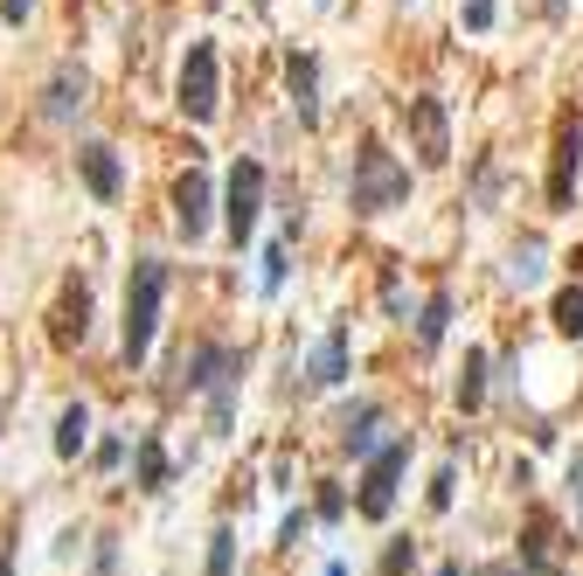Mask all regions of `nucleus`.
I'll list each match as a JSON object with an SVG mask.
<instances>
[{"label": "nucleus", "mask_w": 583, "mask_h": 576, "mask_svg": "<svg viewBox=\"0 0 583 576\" xmlns=\"http://www.w3.org/2000/svg\"><path fill=\"white\" fill-rule=\"evenodd\" d=\"M161 299H167V265L161 257H140L125 285V361L140 369L146 348H153V327H161Z\"/></svg>", "instance_id": "obj_1"}, {"label": "nucleus", "mask_w": 583, "mask_h": 576, "mask_svg": "<svg viewBox=\"0 0 583 576\" xmlns=\"http://www.w3.org/2000/svg\"><path fill=\"white\" fill-rule=\"evenodd\" d=\"M403 195H410V167L396 161V153L368 146L361 167H355V208H361V216H382V208H396Z\"/></svg>", "instance_id": "obj_2"}, {"label": "nucleus", "mask_w": 583, "mask_h": 576, "mask_svg": "<svg viewBox=\"0 0 583 576\" xmlns=\"http://www.w3.org/2000/svg\"><path fill=\"white\" fill-rule=\"evenodd\" d=\"M216 104H223V84H216V42H195L188 63H181V112H188L195 125H208V119H216Z\"/></svg>", "instance_id": "obj_3"}, {"label": "nucleus", "mask_w": 583, "mask_h": 576, "mask_svg": "<svg viewBox=\"0 0 583 576\" xmlns=\"http://www.w3.org/2000/svg\"><path fill=\"white\" fill-rule=\"evenodd\" d=\"M403 465H410V444H403V438L382 444V452H368V480H361V514H368V521H389Z\"/></svg>", "instance_id": "obj_4"}, {"label": "nucleus", "mask_w": 583, "mask_h": 576, "mask_svg": "<svg viewBox=\"0 0 583 576\" xmlns=\"http://www.w3.org/2000/svg\"><path fill=\"white\" fill-rule=\"evenodd\" d=\"M410 125H417V161H423V167H444V161H452V119H444L438 97H410Z\"/></svg>", "instance_id": "obj_5"}, {"label": "nucleus", "mask_w": 583, "mask_h": 576, "mask_svg": "<svg viewBox=\"0 0 583 576\" xmlns=\"http://www.w3.org/2000/svg\"><path fill=\"white\" fill-rule=\"evenodd\" d=\"M257 208H264V167H257V161H236V174H229V208H223L236 244L257 229Z\"/></svg>", "instance_id": "obj_6"}, {"label": "nucleus", "mask_w": 583, "mask_h": 576, "mask_svg": "<svg viewBox=\"0 0 583 576\" xmlns=\"http://www.w3.org/2000/svg\"><path fill=\"white\" fill-rule=\"evenodd\" d=\"M208 208H216V195H208V174H181V188H174V223H181V237H202V229H208Z\"/></svg>", "instance_id": "obj_7"}, {"label": "nucleus", "mask_w": 583, "mask_h": 576, "mask_svg": "<svg viewBox=\"0 0 583 576\" xmlns=\"http://www.w3.org/2000/svg\"><path fill=\"white\" fill-rule=\"evenodd\" d=\"M76 167H84V188H91L98 202H119V195H125V167H119L112 146H84V153H76Z\"/></svg>", "instance_id": "obj_8"}, {"label": "nucleus", "mask_w": 583, "mask_h": 576, "mask_svg": "<svg viewBox=\"0 0 583 576\" xmlns=\"http://www.w3.org/2000/svg\"><path fill=\"white\" fill-rule=\"evenodd\" d=\"M306 382H313V389H340V382H348V327H334L320 348H313Z\"/></svg>", "instance_id": "obj_9"}, {"label": "nucleus", "mask_w": 583, "mask_h": 576, "mask_svg": "<svg viewBox=\"0 0 583 576\" xmlns=\"http://www.w3.org/2000/svg\"><path fill=\"white\" fill-rule=\"evenodd\" d=\"M223 376H236V354L223 348V340H202V348L181 361V382H188V389H216Z\"/></svg>", "instance_id": "obj_10"}, {"label": "nucleus", "mask_w": 583, "mask_h": 576, "mask_svg": "<svg viewBox=\"0 0 583 576\" xmlns=\"http://www.w3.org/2000/svg\"><path fill=\"white\" fill-rule=\"evenodd\" d=\"M292 104H299V119L313 125V119H320V63H313V56H292Z\"/></svg>", "instance_id": "obj_11"}, {"label": "nucleus", "mask_w": 583, "mask_h": 576, "mask_svg": "<svg viewBox=\"0 0 583 576\" xmlns=\"http://www.w3.org/2000/svg\"><path fill=\"white\" fill-rule=\"evenodd\" d=\"M84 91H91L84 70H57V84H49V104H42V112H49V119H70L76 104H84Z\"/></svg>", "instance_id": "obj_12"}, {"label": "nucleus", "mask_w": 583, "mask_h": 576, "mask_svg": "<svg viewBox=\"0 0 583 576\" xmlns=\"http://www.w3.org/2000/svg\"><path fill=\"white\" fill-rule=\"evenodd\" d=\"M84 438H91V410H84V403H63V416H57V452L76 459V452H84Z\"/></svg>", "instance_id": "obj_13"}, {"label": "nucleus", "mask_w": 583, "mask_h": 576, "mask_svg": "<svg viewBox=\"0 0 583 576\" xmlns=\"http://www.w3.org/2000/svg\"><path fill=\"white\" fill-rule=\"evenodd\" d=\"M376 424H382V410L376 403H361V410H348V424H340V438H348V452H376Z\"/></svg>", "instance_id": "obj_14"}, {"label": "nucleus", "mask_w": 583, "mask_h": 576, "mask_svg": "<svg viewBox=\"0 0 583 576\" xmlns=\"http://www.w3.org/2000/svg\"><path fill=\"white\" fill-rule=\"evenodd\" d=\"M487 403V348H466V376H459V410Z\"/></svg>", "instance_id": "obj_15"}, {"label": "nucleus", "mask_w": 583, "mask_h": 576, "mask_svg": "<svg viewBox=\"0 0 583 576\" xmlns=\"http://www.w3.org/2000/svg\"><path fill=\"white\" fill-rule=\"evenodd\" d=\"M549 556H555V528H549V521H528V542H521V569L549 576Z\"/></svg>", "instance_id": "obj_16"}, {"label": "nucleus", "mask_w": 583, "mask_h": 576, "mask_svg": "<svg viewBox=\"0 0 583 576\" xmlns=\"http://www.w3.org/2000/svg\"><path fill=\"white\" fill-rule=\"evenodd\" d=\"M140 493H161L167 486V452H161V438H140Z\"/></svg>", "instance_id": "obj_17"}, {"label": "nucleus", "mask_w": 583, "mask_h": 576, "mask_svg": "<svg viewBox=\"0 0 583 576\" xmlns=\"http://www.w3.org/2000/svg\"><path fill=\"white\" fill-rule=\"evenodd\" d=\"M84 327H91V292H84V285H70L63 320H57V340H84Z\"/></svg>", "instance_id": "obj_18"}, {"label": "nucleus", "mask_w": 583, "mask_h": 576, "mask_svg": "<svg viewBox=\"0 0 583 576\" xmlns=\"http://www.w3.org/2000/svg\"><path fill=\"white\" fill-rule=\"evenodd\" d=\"M576 161H583V125H570V133H563V167H555V181H549L555 202H570V174H576Z\"/></svg>", "instance_id": "obj_19"}, {"label": "nucleus", "mask_w": 583, "mask_h": 576, "mask_svg": "<svg viewBox=\"0 0 583 576\" xmlns=\"http://www.w3.org/2000/svg\"><path fill=\"white\" fill-rule=\"evenodd\" d=\"M444 320H452V299H431V306H423V320H417V340H423V348H438V340H444Z\"/></svg>", "instance_id": "obj_20"}, {"label": "nucleus", "mask_w": 583, "mask_h": 576, "mask_svg": "<svg viewBox=\"0 0 583 576\" xmlns=\"http://www.w3.org/2000/svg\"><path fill=\"white\" fill-rule=\"evenodd\" d=\"M208 576H236V535L229 528L208 535Z\"/></svg>", "instance_id": "obj_21"}, {"label": "nucleus", "mask_w": 583, "mask_h": 576, "mask_svg": "<svg viewBox=\"0 0 583 576\" xmlns=\"http://www.w3.org/2000/svg\"><path fill=\"white\" fill-rule=\"evenodd\" d=\"M555 327L583 333V292H576V285H570V292H555Z\"/></svg>", "instance_id": "obj_22"}, {"label": "nucleus", "mask_w": 583, "mask_h": 576, "mask_svg": "<svg viewBox=\"0 0 583 576\" xmlns=\"http://www.w3.org/2000/svg\"><path fill=\"white\" fill-rule=\"evenodd\" d=\"M542 278V244H521L514 250V285H535Z\"/></svg>", "instance_id": "obj_23"}, {"label": "nucleus", "mask_w": 583, "mask_h": 576, "mask_svg": "<svg viewBox=\"0 0 583 576\" xmlns=\"http://www.w3.org/2000/svg\"><path fill=\"white\" fill-rule=\"evenodd\" d=\"M306 528H313V514H306V507H292V514H285V528H278V548H299Z\"/></svg>", "instance_id": "obj_24"}, {"label": "nucleus", "mask_w": 583, "mask_h": 576, "mask_svg": "<svg viewBox=\"0 0 583 576\" xmlns=\"http://www.w3.org/2000/svg\"><path fill=\"white\" fill-rule=\"evenodd\" d=\"M459 14H466V29H472V35H487V29H493V0H459Z\"/></svg>", "instance_id": "obj_25"}, {"label": "nucleus", "mask_w": 583, "mask_h": 576, "mask_svg": "<svg viewBox=\"0 0 583 576\" xmlns=\"http://www.w3.org/2000/svg\"><path fill=\"white\" fill-rule=\"evenodd\" d=\"M410 563H417V548H410V542H389V556H382V576H410Z\"/></svg>", "instance_id": "obj_26"}, {"label": "nucleus", "mask_w": 583, "mask_h": 576, "mask_svg": "<svg viewBox=\"0 0 583 576\" xmlns=\"http://www.w3.org/2000/svg\"><path fill=\"white\" fill-rule=\"evenodd\" d=\"M278 285H285V244L264 250V292H278Z\"/></svg>", "instance_id": "obj_27"}, {"label": "nucleus", "mask_w": 583, "mask_h": 576, "mask_svg": "<svg viewBox=\"0 0 583 576\" xmlns=\"http://www.w3.org/2000/svg\"><path fill=\"white\" fill-rule=\"evenodd\" d=\"M340 514H348V493H340V486H320V521H340Z\"/></svg>", "instance_id": "obj_28"}, {"label": "nucleus", "mask_w": 583, "mask_h": 576, "mask_svg": "<svg viewBox=\"0 0 583 576\" xmlns=\"http://www.w3.org/2000/svg\"><path fill=\"white\" fill-rule=\"evenodd\" d=\"M452 486H459L452 473H438V480H431V507H438V514H444V507H452Z\"/></svg>", "instance_id": "obj_29"}, {"label": "nucleus", "mask_w": 583, "mask_h": 576, "mask_svg": "<svg viewBox=\"0 0 583 576\" xmlns=\"http://www.w3.org/2000/svg\"><path fill=\"white\" fill-rule=\"evenodd\" d=\"M570 493H576V528H583V452H576V465H570Z\"/></svg>", "instance_id": "obj_30"}, {"label": "nucleus", "mask_w": 583, "mask_h": 576, "mask_svg": "<svg viewBox=\"0 0 583 576\" xmlns=\"http://www.w3.org/2000/svg\"><path fill=\"white\" fill-rule=\"evenodd\" d=\"M29 8H35V0H0V14H8V21H29Z\"/></svg>", "instance_id": "obj_31"}, {"label": "nucleus", "mask_w": 583, "mask_h": 576, "mask_svg": "<svg viewBox=\"0 0 583 576\" xmlns=\"http://www.w3.org/2000/svg\"><path fill=\"white\" fill-rule=\"evenodd\" d=\"M327 576H348V563H327Z\"/></svg>", "instance_id": "obj_32"}, {"label": "nucleus", "mask_w": 583, "mask_h": 576, "mask_svg": "<svg viewBox=\"0 0 583 576\" xmlns=\"http://www.w3.org/2000/svg\"><path fill=\"white\" fill-rule=\"evenodd\" d=\"M0 576H14V569H8V556H0Z\"/></svg>", "instance_id": "obj_33"}, {"label": "nucleus", "mask_w": 583, "mask_h": 576, "mask_svg": "<svg viewBox=\"0 0 583 576\" xmlns=\"http://www.w3.org/2000/svg\"><path fill=\"white\" fill-rule=\"evenodd\" d=\"M549 576H555V569H549Z\"/></svg>", "instance_id": "obj_34"}]
</instances>
